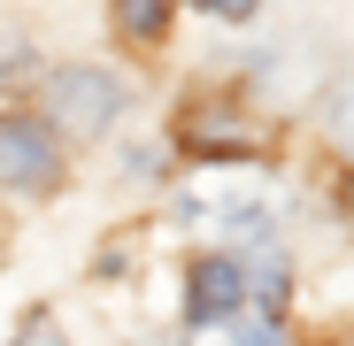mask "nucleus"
I'll return each mask as SVG.
<instances>
[{
  "label": "nucleus",
  "mask_w": 354,
  "mask_h": 346,
  "mask_svg": "<svg viewBox=\"0 0 354 346\" xmlns=\"http://www.w3.org/2000/svg\"><path fill=\"white\" fill-rule=\"evenodd\" d=\"M239 300H247L239 262H201V269H193V285H185V316H193L201 331H208V323H223Z\"/></svg>",
  "instance_id": "3"
},
{
  "label": "nucleus",
  "mask_w": 354,
  "mask_h": 346,
  "mask_svg": "<svg viewBox=\"0 0 354 346\" xmlns=\"http://www.w3.org/2000/svg\"><path fill=\"white\" fill-rule=\"evenodd\" d=\"M115 108H124V93H115L108 70H62L46 85V115H54V131H70V139H100L115 124Z\"/></svg>",
  "instance_id": "1"
},
{
  "label": "nucleus",
  "mask_w": 354,
  "mask_h": 346,
  "mask_svg": "<svg viewBox=\"0 0 354 346\" xmlns=\"http://www.w3.org/2000/svg\"><path fill=\"white\" fill-rule=\"evenodd\" d=\"M239 346H285V331H277V323H247V338H239Z\"/></svg>",
  "instance_id": "6"
},
{
  "label": "nucleus",
  "mask_w": 354,
  "mask_h": 346,
  "mask_svg": "<svg viewBox=\"0 0 354 346\" xmlns=\"http://www.w3.org/2000/svg\"><path fill=\"white\" fill-rule=\"evenodd\" d=\"M201 8H208V16H254L262 0H201Z\"/></svg>",
  "instance_id": "7"
},
{
  "label": "nucleus",
  "mask_w": 354,
  "mask_h": 346,
  "mask_svg": "<svg viewBox=\"0 0 354 346\" xmlns=\"http://www.w3.org/2000/svg\"><path fill=\"white\" fill-rule=\"evenodd\" d=\"M169 8H177V0H115V23H124L131 39H154L169 23Z\"/></svg>",
  "instance_id": "5"
},
{
  "label": "nucleus",
  "mask_w": 354,
  "mask_h": 346,
  "mask_svg": "<svg viewBox=\"0 0 354 346\" xmlns=\"http://www.w3.org/2000/svg\"><path fill=\"white\" fill-rule=\"evenodd\" d=\"M185 146H193V154H254L262 139H254L231 108H193V115H185Z\"/></svg>",
  "instance_id": "4"
},
{
  "label": "nucleus",
  "mask_w": 354,
  "mask_h": 346,
  "mask_svg": "<svg viewBox=\"0 0 354 346\" xmlns=\"http://www.w3.org/2000/svg\"><path fill=\"white\" fill-rule=\"evenodd\" d=\"M31 346H62V338H54V323H31Z\"/></svg>",
  "instance_id": "8"
},
{
  "label": "nucleus",
  "mask_w": 354,
  "mask_h": 346,
  "mask_svg": "<svg viewBox=\"0 0 354 346\" xmlns=\"http://www.w3.org/2000/svg\"><path fill=\"white\" fill-rule=\"evenodd\" d=\"M0 185H16V193H46L54 185V131L39 115H8L0 124Z\"/></svg>",
  "instance_id": "2"
}]
</instances>
